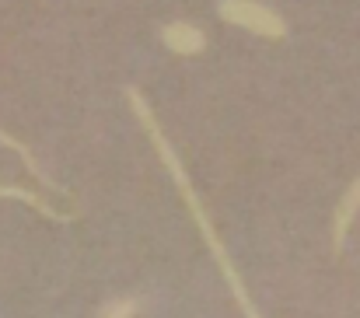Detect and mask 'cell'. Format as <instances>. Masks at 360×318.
<instances>
[{
  "instance_id": "1",
  "label": "cell",
  "mask_w": 360,
  "mask_h": 318,
  "mask_svg": "<svg viewBox=\"0 0 360 318\" xmlns=\"http://www.w3.org/2000/svg\"><path fill=\"white\" fill-rule=\"evenodd\" d=\"M126 98H129V108H133V115L140 119L143 133L150 136V144H154V151H158L161 165L168 168V175H172V182H175V189H179V196H182V203H186L189 217L196 220V227H200V234H203V241H207L210 255L217 259V269L224 273V280H228V287H231V294H235V301H238L241 315H245V318H262L259 312H255V305H252V294L245 291V280H241L238 266L231 262V255H228L224 241L217 238V227H214L210 213H207V207H203V200L196 196V189H193L189 175H186V165H182V158L175 154L172 140L165 136V129H161V122H158L154 108L147 106V98H143V91H140V88H126Z\"/></svg>"
},
{
  "instance_id": "2",
  "label": "cell",
  "mask_w": 360,
  "mask_h": 318,
  "mask_svg": "<svg viewBox=\"0 0 360 318\" xmlns=\"http://www.w3.org/2000/svg\"><path fill=\"white\" fill-rule=\"evenodd\" d=\"M217 14H221L228 25H238V28L252 32V35L287 39V21H283L273 7H266V4H259V0H221V4H217Z\"/></svg>"
},
{
  "instance_id": "3",
  "label": "cell",
  "mask_w": 360,
  "mask_h": 318,
  "mask_svg": "<svg viewBox=\"0 0 360 318\" xmlns=\"http://www.w3.org/2000/svg\"><path fill=\"white\" fill-rule=\"evenodd\" d=\"M161 42H165L172 53H179V56H200V53L207 49V35H203V28L193 25V21H168V25L161 28Z\"/></svg>"
},
{
  "instance_id": "4",
  "label": "cell",
  "mask_w": 360,
  "mask_h": 318,
  "mask_svg": "<svg viewBox=\"0 0 360 318\" xmlns=\"http://www.w3.org/2000/svg\"><path fill=\"white\" fill-rule=\"evenodd\" d=\"M357 213H360V175L350 182V189L343 193L340 207L333 213V248H336V252H343V245H347V238H350V227H354Z\"/></svg>"
},
{
  "instance_id": "5",
  "label": "cell",
  "mask_w": 360,
  "mask_h": 318,
  "mask_svg": "<svg viewBox=\"0 0 360 318\" xmlns=\"http://www.w3.org/2000/svg\"><path fill=\"white\" fill-rule=\"evenodd\" d=\"M0 144H4L7 151H14V154L21 158V165H25V172H28V175H32V179H35L39 186H49V189H56V193H60V186H56V182H53V179H49L46 172H42V165L35 161V154H32V151H28V147H25L21 140H14V136H11V133L4 129V126H0Z\"/></svg>"
},
{
  "instance_id": "6",
  "label": "cell",
  "mask_w": 360,
  "mask_h": 318,
  "mask_svg": "<svg viewBox=\"0 0 360 318\" xmlns=\"http://www.w3.org/2000/svg\"><path fill=\"white\" fill-rule=\"evenodd\" d=\"M136 312H140V305L133 298H116V301L105 305L102 318H136Z\"/></svg>"
}]
</instances>
